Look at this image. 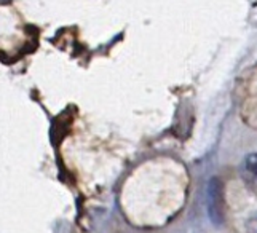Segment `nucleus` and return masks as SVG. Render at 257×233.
Here are the masks:
<instances>
[{
	"instance_id": "obj_1",
	"label": "nucleus",
	"mask_w": 257,
	"mask_h": 233,
	"mask_svg": "<svg viewBox=\"0 0 257 233\" xmlns=\"http://www.w3.org/2000/svg\"><path fill=\"white\" fill-rule=\"evenodd\" d=\"M208 216L216 227H220L225 220V200L224 182L219 177H211L208 182Z\"/></svg>"
},
{
	"instance_id": "obj_2",
	"label": "nucleus",
	"mask_w": 257,
	"mask_h": 233,
	"mask_svg": "<svg viewBox=\"0 0 257 233\" xmlns=\"http://www.w3.org/2000/svg\"><path fill=\"white\" fill-rule=\"evenodd\" d=\"M244 169L249 174L257 177V152H252V154L246 155V158H244Z\"/></svg>"
}]
</instances>
